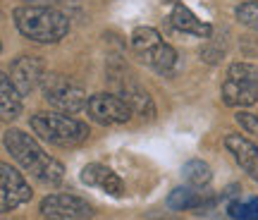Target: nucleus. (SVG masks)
<instances>
[{
	"mask_svg": "<svg viewBox=\"0 0 258 220\" xmlns=\"http://www.w3.org/2000/svg\"><path fill=\"white\" fill-rule=\"evenodd\" d=\"M41 89H43V98L60 113H79L89 105L86 91L64 74H46Z\"/></svg>",
	"mask_w": 258,
	"mask_h": 220,
	"instance_id": "4",
	"label": "nucleus"
},
{
	"mask_svg": "<svg viewBox=\"0 0 258 220\" xmlns=\"http://www.w3.org/2000/svg\"><path fill=\"white\" fill-rule=\"evenodd\" d=\"M170 19H172V27L179 29V31H184V34H191V36H199V38L211 36V24L203 22V19H199L191 10L186 8V5H182V3L175 5Z\"/></svg>",
	"mask_w": 258,
	"mask_h": 220,
	"instance_id": "12",
	"label": "nucleus"
},
{
	"mask_svg": "<svg viewBox=\"0 0 258 220\" xmlns=\"http://www.w3.org/2000/svg\"><path fill=\"white\" fill-rule=\"evenodd\" d=\"M225 148L241 165V170L258 182V146L256 144L249 141L246 137H241V134H227L225 137Z\"/></svg>",
	"mask_w": 258,
	"mask_h": 220,
	"instance_id": "9",
	"label": "nucleus"
},
{
	"mask_svg": "<svg viewBox=\"0 0 258 220\" xmlns=\"http://www.w3.org/2000/svg\"><path fill=\"white\" fill-rule=\"evenodd\" d=\"M82 182L89 187H98L110 196H122L124 194V184L117 175L112 173L110 168H105L101 163H89L82 170Z\"/></svg>",
	"mask_w": 258,
	"mask_h": 220,
	"instance_id": "10",
	"label": "nucleus"
},
{
	"mask_svg": "<svg viewBox=\"0 0 258 220\" xmlns=\"http://www.w3.org/2000/svg\"><path fill=\"white\" fill-rule=\"evenodd\" d=\"M172 3H175V0H172Z\"/></svg>",
	"mask_w": 258,
	"mask_h": 220,
	"instance_id": "24",
	"label": "nucleus"
},
{
	"mask_svg": "<svg viewBox=\"0 0 258 220\" xmlns=\"http://www.w3.org/2000/svg\"><path fill=\"white\" fill-rule=\"evenodd\" d=\"M222 101L232 108H246L258 103V82L249 79H232L227 77L222 84Z\"/></svg>",
	"mask_w": 258,
	"mask_h": 220,
	"instance_id": "11",
	"label": "nucleus"
},
{
	"mask_svg": "<svg viewBox=\"0 0 258 220\" xmlns=\"http://www.w3.org/2000/svg\"><path fill=\"white\" fill-rule=\"evenodd\" d=\"M237 122L246 129L249 134H258V115H251V113H239L237 115Z\"/></svg>",
	"mask_w": 258,
	"mask_h": 220,
	"instance_id": "22",
	"label": "nucleus"
},
{
	"mask_svg": "<svg viewBox=\"0 0 258 220\" xmlns=\"http://www.w3.org/2000/svg\"><path fill=\"white\" fill-rule=\"evenodd\" d=\"M3 141H5V148L12 153V158H15L27 173L34 175L38 182H43V184L62 182L64 165L60 163V160H55V158L48 156L46 151L38 146L29 134H24L22 129H8Z\"/></svg>",
	"mask_w": 258,
	"mask_h": 220,
	"instance_id": "1",
	"label": "nucleus"
},
{
	"mask_svg": "<svg viewBox=\"0 0 258 220\" xmlns=\"http://www.w3.org/2000/svg\"><path fill=\"white\" fill-rule=\"evenodd\" d=\"M182 175H184V180L189 184H196V187H203V184L211 182V168L203 163V160H189V163H184V168H182Z\"/></svg>",
	"mask_w": 258,
	"mask_h": 220,
	"instance_id": "19",
	"label": "nucleus"
},
{
	"mask_svg": "<svg viewBox=\"0 0 258 220\" xmlns=\"http://www.w3.org/2000/svg\"><path fill=\"white\" fill-rule=\"evenodd\" d=\"M41 215L46 220H89L93 208L74 194H50L41 201Z\"/></svg>",
	"mask_w": 258,
	"mask_h": 220,
	"instance_id": "5",
	"label": "nucleus"
},
{
	"mask_svg": "<svg viewBox=\"0 0 258 220\" xmlns=\"http://www.w3.org/2000/svg\"><path fill=\"white\" fill-rule=\"evenodd\" d=\"M163 43V38L158 34L153 27H137L132 31V48H134V53L137 55H148L153 48H158Z\"/></svg>",
	"mask_w": 258,
	"mask_h": 220,
	"instance_id": "16",
	"label": "nucleus"
},
{
	"mask_svg": "<svg viewBox=\"0 0 258 220\" xmlns=\"http://www.w3.org/2000/svg\"><path fill=\"white\" fill-rule=\"evenodd\" d=\"M19 34L36 43H57L70 31V19L50 5H24L12 12Z\"/></svg>",
	"mask_w": 258,
	"mask_h": 220,
	"instance_id": "2",
	"label": "nucleus"
},
{
	"mask_svg": "<svg viewBox=\"0 0 258 220\" xmlns=\"http://www.w3.org/2000/svg\"><path fill=\"white\" fill-rule=\"evenodd\" d=\"M122 98L132 105V110L137 113V115H141V118H153L156 115V108H153V101H151V96H148L141 86H137V84H124L122 86Z\"/></svg>",
	"mask_w": 258,
	"mask_h": 220,
	"instance_id": "14",
	"label": "nucleus"
},
{
	"mask_svg": "<svg viewBox=\"0 0 258 220\" xmlns=\"http://www.w3.org/2000/svg\"><path fill=\"white\" fill-rule=\"evenodd\" d=\"M141 60H144V63H146L148 67H153L156 72L167 74V72H172V67H175V63H177V53H175V48L167 46L165 41H163L160 46L153 48V50H151L148 55H144Z\"/></svg>",
	"mask_w": 258,
	"mask_h": 220,
	"instance_id": "15",
	"label": "nucleus"
},
{
	"mask_svg": "<svg viewBox=\"0 0 258 220\" xmlns=\"http://www.w3.org/2000/svg\"><path fill=\"white\" fill-rule=\"evenodd\" d=\"M31 129L38 137L55 146H79L89 139V125L60 113H36L31 115Z\"/></svg>",
	"mask_w": 258,
	"mask_h": 220,
	"instance_id": "3",
	"label": "nucleus"
},
{
	"mask_svg": "<svg viewBox=\"0 0 258 220\" xmlns=\"http://www.w3.org/2000/svg\"><path fill=\"white\" fill-rule=\"evenodd\" d=\"M234 15L241 24L256 29L258 31V0H249V3H241L239 8L234 10Z\"/></svg>",
	"mask_w": 258,
	"mask_h": 220,
	"instance_id": "20",
	"label": "nucleus"
},
{
	"mask_svg": "<svg viewBox=\"0 0 258 220\" xmlns=\"http://www.w3.org/2000/svg\"><path fill=\"white\" fill-rule=\"evenodd\" d=\"M0 108L5 120H15L22 113V93L17 91V86L12 84L8 74H3V82H0Z\"/></svg>",
	"mask_w": 258,
	"mask_h": 220,
	"instance_id": "13",
	"label": "nucleus"
},
{
	"mask_svg": "<svg viewBox=\"0 0 258 220\" xmlns=\"http://www.w3.org/2000/svg\"><path fill=\"white\" fill-rule=\"evenodd\" d=\"M227 213H230L234 220H258V196L232 201L230 206H227Z\"/></svg>",
	"mask_w": 258,
	"mask_h": 220,
	"instance_id": "18",
	"label": "nucleus"
},
{
	"mask_svg": "<svg viewBox=\"0 0 258 220\" xmlns=\"http://www.w3.org/2000/svg\"><path fill=\"white\" fill-rule=\"evenodd\" d=\"M55 0H27V5H53Z\"/></svg>",
	"mask_w": 258,
	"mask_h": 220,
	"instance_id": "23",
	"label": "nucleus"
},
{
	"mask_svg": "<svg viewBox=\"0 0 258 220\" xmlns=\"http://www.w3.org/2000/svg\"><path fill=\"white\" fill-rule=\"evenodd\" d=\"M167 206L172 211H191V208L203 206V199H201V194L194 192L191 187H177L167 196Z\"/></svg>",
	"mask_w": 258,
	"mask_h": 220,
	"instance_id": "17",
	"label": "nucleus"
},
{
	"mask_svg": "<svg viewBox=\"0 0 258 220\" xmlns=\"http://www.w3.org/2000/svg\"><path fill=\"white\" fill-rule=\"evenodd\" d=\"M10 74H12L10 79L17 86V91L22 96H27L36 86L43 84V79H46V63L41 58H36V55H22V58H17L12 63V72Z\"/></svg>",
	"mask_w": 258,
	"mask_h": 220,
	"instance_id": "7",
	"label": "nucleus"
},
{
	"mask_svg": "<svg viewBox=\"0 0 258 220\" xmlns=\"http://www.w3.org/2000/svg\"><path fill=\"white\" fill-rule=\"evenodd\" d=\"M227 77L232 79H249V82H258V67L251 63H234L227 70Z\"/></svg>",
	"mask_w": 258,
	"mask_h": 220,
	"instance_id": "21",
	"label": "nucleus"
},
{
	"mask_svg": "<svg viewBox=\"0 0 258 220\" xmlns=\"http://www.w3.org/2000/svg\"><path fill=\"white\" fill-rule=\"evenodd\" d=\"M0 180H3V213L15 211L17 206L31 199V187L22 177V173H17L12 165H0Z\"/></svg>",
	"mask_w": 258,
	"mask_h": 220,
	"instance_id": "8",
	"label": "nucleus"
},
{
	"mask_svg": "<svg viewBox=\"0 0 258 220\" xmlns=\"http://www.w3.org/2000/svg\"><path fill=\"white\" fill-rule=\"evenodd\" d=\"M89 118L98 125H124L132 120L134 110L124 98L112 96V93H96L89 98Z\"/></svg>",
	"mask_w": 258,
	"mask_h": 220,
	"instance_id": "6",
	"label": "nucleus"
}]
</instances>
